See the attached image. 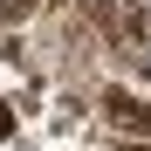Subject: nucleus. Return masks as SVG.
<instances>
[{
    "mask_svg": "<svg viewBox=\"0 0 151 151\" xmlns=\"http://www.w3.org/2000/svg\"><path fill=\"white\" fill-rule=\"evenodd\" d=\"M96 110H103V124H110L117 137H144V144H151V96L103 89V96H96Z\"/></svg>",
    "mask_w": 151,
    "mask_h": 151,
    "instance_id": "nucleus-1",
    "label": "nucleus"
},
{
    "mask_svg": "<svg viewBox=\"0 0 151 151\" xmlns=\"http://www.w3.org/2000/svg\"><path fill=\"white\" fill-rule=\"evenodd\" d=\"M117 151H151V144L144 137H117Z\"/></svg>",
    "mask_w": 151,
    "mask_h": 151,
    "instance_id": "nucleus-3",
    "label": "nucleus"
},
{
    "mask_svg": "<svg viewBox=\"0 0 151 151\" xmlns=\"http://www.w3.org/2000/svg\"><path fill=\"white\" fill-rule=\"evenodd\" d=\"M0 137H14V103H0Z\"/></svg>",
    "mask_w": 151,
    "mask_h": 151,
    "instance_id": "nucleus-2",
    "label": "nucleus"
}]
</instances>
